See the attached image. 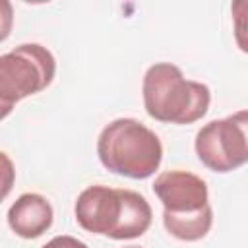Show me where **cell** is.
I'll use <instances>...</instances> for the list:
<instances>
[{
	"label": "cell",
	"instance_id": "9",
	"mask_svg": "<svg viewBox=\"0 0 248 248\" xmlns=\"http://www.w3.org/2000/svg\"><path fill=\"white\" fill-rule=\"evenodd\" d=\"M41 248H89L85 242L78 240L76 236H70V234H60V236H54L50 238L46 244H43Z\"/></svg>",
	"mask_w": 248,
	"mask_h": 248
},
{
	"label": "cell",
	"instance_id": "10",
	"mask_svg": "<svg viewBox=\"0 0 248 248\" xmlns=\"http://www.w3.org/2000/svg\"><path fill=\"white\" fill-rule=\"evenodd\" d=\"M124 248H140V246H124Z\"/></svg>",
	"mask_w": 248,
	"mask_h": 248
},
{
	"label": "cell",
	"instance_id": "6",
	"mask_svg": "<svg viewBox=\"0 0 248 248\" xmlns=\"http://www.w3.org/2000/svg\"><path fill=\"white\" fill-rule=\"evenodd\" d=\"M194 147L198 159L213 172H231L248 163V110L202 126Z\"/></svg>",
	"mask_w": 248,
	"mask_h": 248
},
{
	"label": "cell",
	"instance_id": "5",
	"mask_svg": "<svg viewBox=\"0 0 248 248\" xmlns=\"http://www.w3.org/2000/svg\"><path fill=\"white\" fill-rule=\"evenodd\" d=\"M56 74L54 54L39 43H23L0 56V108L2 118L16 103L46 89Z\"/></svg>",
	"mask_w": 248,
	"mask_h": 248
},
{
	"label": "cell",
	"instance_id": "8",
	"mask_svg": "<svg viewBox=\"0 0 248 248\" xmlns=\"http://www.w3.org/2000/svg\"><path fill=\"white\" fill-rule=\"evenodd\" d=\"M231 16L236 46L248 54V0H234L231 4Z\"/></svg>",
	"mask_w": 248,
	"mask_h": 248
},
{
	"label": "cell",
	"instance_id": "7",
	"mask_svg": "<svg viewBox=\"0 0 248 248\" xmlns=\"http://www.w3.org/2000/svg\"><path fill=\"white\" fill-rule=\"evenodd\" d=\"M54 219L50 202L35 192L21 194L8 209V225L21 238H39Z\"/></svg>",
	"mask_w": 248,
	"mask_h": 248
},
{
	"label": "cell",
	"instance_id": "2",
	"mask_svg": "<svg viewBox=\"0 0 248 248\" xmlns=\"http://www.w3.org/2000/svg\"><path fill=\"white\" fill-rule=\"evenodd\" d=\"M153 192L163 203V225L170 236L196 242L209 232L213 209L203 178L180 169L165 170L155 178Z\"/></svg>",
	"mask_w": 248,
	"mask_h": 248
},
{
	"label": "cell",
	"instance_id": "4",
	"mask_svg": "<svg viewBox=\"0 0 248 248\" xmlns=\"http://www.w3.org/2000/svg\"><path fill=\"white\" fill-rule=\"evenodd\" d=\"M97 155L107 170L143 180L159 169L163 161V145L159 136L140 120L116 118L101 130Z\"/></svg>",
	"mask_w": 248,
	"mask_h": 248
},
{
	"label": "cell",
	"instance_id": "3",
	"mask_svg": "<svg viewBox=\"0 0 248 248\" xmlns=\"http://www.w3.org/2000/svg\"><path fill=\"white\" fill-rule=\"evenodd\" d=\"M145 112L167 124H192L205 116L211 91L202 81L186 79L182 70L170 62L147 68L141 81Z\"/></svg>",
	"mask_w": 248,
	"mask_h": 248
},
{
	"label": "cell",
	"instance_id": "1",
	"mask_svg": "<svg viewBox=\"0 0 248 248\" xmlns=\"http://www.w3.org/2000/svg\"><path fill=\"white\" fill-rule=\"evenodd\" d=\"M78 225L93 234L114 240H130L147 232L151 225L149 202L134 190L105 184L87 186L74 205Z\"/></svg>",
	"mask_w": 248,
	"mask_h": 248
}]
</instances>
